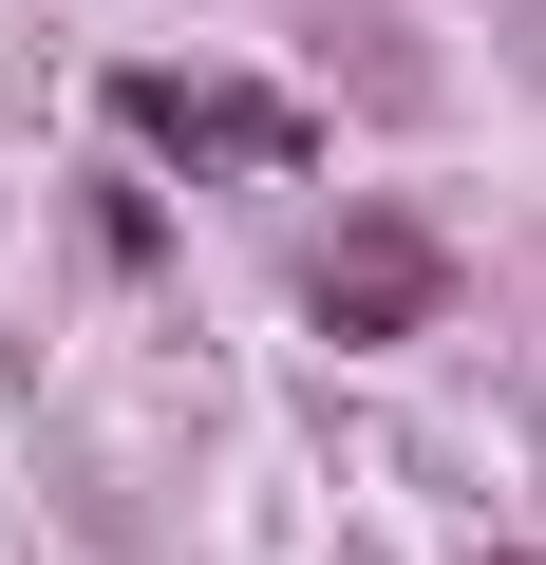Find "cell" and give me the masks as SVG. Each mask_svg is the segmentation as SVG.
<instances>
[{
  "instance_id": "cell-1",
  "label": "cell",
  "mask_w": 546,
  "mask_h": 565,
  "mask_svg": "<svg viewBox=\"0 0 546 565\" xmlns=\"http://www.w3.org/2000/svg\"><path fill=\"white\" fill-rule=\"evenodd\" d=\"M433 282H452V264H433L415 226H340V245H321V321H358V340H377V321H433Z\"/></svg>"
},
{
  "instance_id": "cell-2",
  "label": "cell",
  "mask_w": 546,
  "mask_h": 565,
  "mask_svg": "<svg viewBox=\"0 0 546 565\" xmlns=\"http://www.w3.org/2000/svg\"><path fill=\"white\" fill-rule=\"evenodd\" d=\"M132 114L170 151H245V170H302V114L283 95H189V76H132Z\"/></svg>"
}]
</instances>
